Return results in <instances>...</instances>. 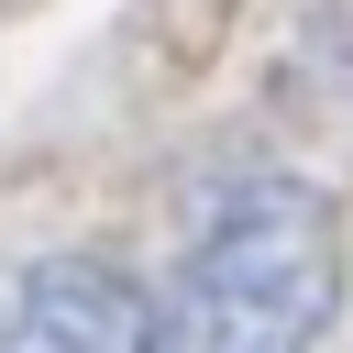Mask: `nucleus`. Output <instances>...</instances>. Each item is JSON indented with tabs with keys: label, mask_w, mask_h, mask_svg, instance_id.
<instances>
[{
	"label": "nucleus",
	"mask_w": 353,
	"mask_h": 353,
	"mask_svg": "<svg viewBox=\"0 0 353 353\" xmlns=\"http://www.w3.org/2000/svg\"><path fill=\"white\" fill-rule=\"evenodd\" d=\"M331 320H342V210L287 165L210 176L154 298V353H320Z\"/></svg>",
	"instance_id": "f257e3e1"
},
{
	"label": "nucleus",
	"mask_w": 353,
	"mask_h": 353,
	"mask_svg": "<svg viewBox=\"0 0 353 353\" xmlns=\"http://www.w3.org/2000/svg\"><path fill=\"white\" fill-rule=\"evenodd\" d=\"M0 353H154V298L88 254L22 265L0 287Z\"/></svg>",
	"instance_id": "f03ea898"
}]
</instances>
